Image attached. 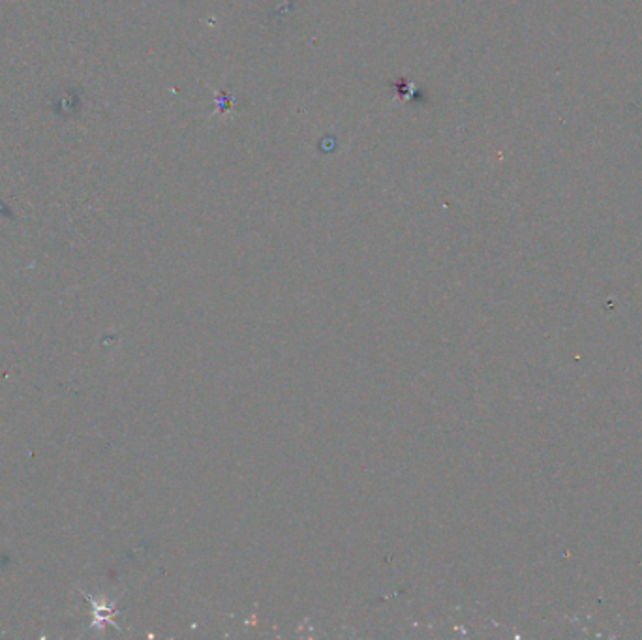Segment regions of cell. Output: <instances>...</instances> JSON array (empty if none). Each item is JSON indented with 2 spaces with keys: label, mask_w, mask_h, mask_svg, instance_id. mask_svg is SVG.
<instances>
[{
  "label": "cell",
  "mask_w": 642,
  "mask_h": 640,
  "mask_svg": "<svg viewBox=\"0 0 642 640\" xmlns=\"http://www.w3.org/2000/svg\"><path fill=\"white\" fill-rule=\"evenodd\" d=\"M85 599L92 605V627H101V624H106L107 620H109V614H115L117 610H113V607H106V603L104 601H96L94 597L89 596V594H83Z\"/></svg>",
  "instance_id": "6da1fadb"
}]
</instances>
